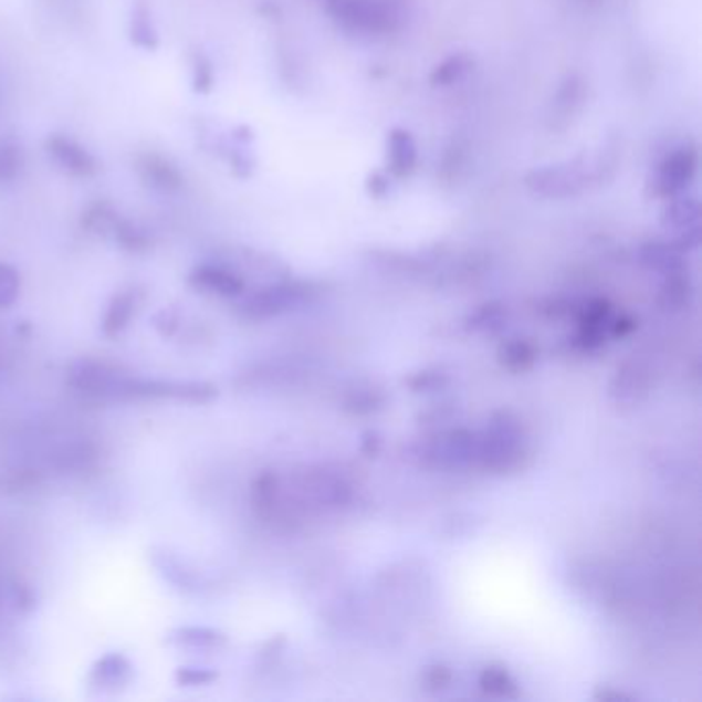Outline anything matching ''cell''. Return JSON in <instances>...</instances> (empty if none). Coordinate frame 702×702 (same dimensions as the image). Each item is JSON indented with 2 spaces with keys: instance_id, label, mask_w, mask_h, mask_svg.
<instances>
[{
  "instance_id": "cb8c5ba5",
  "label": "cell",
  "mask_w": 702,
  "mask_h": 702,
  "mask_svg": "<svg viewBox=\"0 0 702 702\" xmlns=\"http://www.w3.org/2000/svg\"><path fill=\"white\" fill-rule=\"evenodd\" d=\"M190 81L192 91L198 95H207L214 87V66L205 52L190 54Z\"/></svg>"
},
{
  "instance_id": "ac0fdd59",
  "label": "cell",
  "mask_w": 702,
  "mask_h": 702,
  "mask_svg": "<svg viewBox=\"0 0 702 702\" xmlns=\"http://www.w3.org/2000/svg\"><path fill=\"white\" fill-rule=\"evenodd\" d=\"M479 687L484 694L494 699H517L520 687L507 672L505 666H489L479 675Z\"/></svg>"
},
{
  "instance_id": "d4e9b609",
  "label": "cell",
  "mask_w": 702,
  "mask_h": 702,
  "mask_svg": "<svg viewBox=\"0 0 702 702\" xmlns=\"http://www.w3.org/2000/svg\"><path fill=\"white\" fill-rule=\"evenodd\" d=\"M451 375L446 374L441 367L433 369H422L419 374H412L406 379V386L417 391V394H427V391H437L449 386Z\"/></svg>"
},
{
  "instance_id": "4dcf8cb0",
  "label": "cell",
  "mask_w": 702,
  "mask_h": 702,
  "mask_svg": "<svg viewBox=\"0 0 702 702\" xmlns=\"http://www.w3.org/2000/svg\"><path fill=\"white\" fill-rule=\"evenodd\" d=\"M181 324V314L178 307H164L153 315V328L161 338H171Z\"/></svg>"
},
{
  "instance_id": "d6a6232c",
  "label": "cell",
  "mask_w": 702,
  "mask_h": 702,
  "mask_svg": "<svg viewBox=\"0 0 702 702\" xmlns=\"http://www.w3.org/2000/svg\"><path fill=\"white\" fill-rule=\"evenodd\" d=\"M384 449V439L377 431H367L363 434V441H360V453L367 455V458H377Z\"/></svg>"
},
{
  "instance_id": "9c48e42d",
  "label": "cell",
  "mask_w": 702,
  "mask_h": 702,
  "mask_svg": "<svg viewBox=\"0 0 702 702\" xmlns=\"http://www.w3.org/2000/svg\"><path fill=\"white\" fill-rule=\"evenodd\" d=\"M133 678V663L122 653H109L93 663L90 684L102 692H116L126 687Z\"/></svg>"
},
{
  "instance_id": "30bf717a",
  "label": "cell",
  "mask_w": 702,
  "mask_h": 702,
  "mask_svg": "<svg viewBox=\"0 0 702 702\" xmlns=\"http://www.w3.org/2000/svg\"><path fill=\"white\" fill-rule=\"evenodd\" d=\"M150 563L153 567L159 570V575L165 581L171 583L174 587H178L186 594H192L198 589V575L195 570L186 567V563L178 558L176 554L165 551V548H153L150 553Z\"/></svg>"
},
{
  "instance_id": "603a6c76",
  "label": "cell",
  "mask_w": 702,
  "mask_h": 702,
  "mask_svg": "<svg viewBox=\"0 0 702 702\" xmlns=\"http://www.w3.org/2000/svg\"><path fill=\"white\" fill-rule=\"evenodd\" d=\"M384 404H386V394L381 389H353L344 400V410L350 415H357V417H367V415H374L377 410H381Z\"/></svg>"
},
{
  "instance_id": "7402d4cb",
  "label": "cell",
  "mask_w": 702,
  "mask_h": 702,
  "mask_svg": "<svg viewBox=\"0 0 702 702\" xmlns=\"http://www.w3.org/2000/svg\"><path fill=\"white\" fill-rule=\"evenodd\" d=\"M505 322H507V310L501 303H484L476 312L468 315L463 324L470 332L484 334V332H496L503 328Z\"/></svg>"
},
{
  "instance_id": "8992f818",
  "label": "cell",
  "mask_w": 702,
  "mask_h": 702,
  "mask_svg": "<svg viewBox=\"0 0 702 702\" xmlns=\"http://www.w3.org/2000/svg\"><path fill=\"white\" fill-rule=\"evenodd\" d=\"M44 150L50 161L71 178L90 180L99 174L97 157L73 136L50 135L44 140Z\"/></svg>"
},
{
  "instance_id": "f1b7e54d",
  "label": "cell",
  "mask_w": 702,
  "mask_h": 702,
  "mask_svg": "<svg viewBox=\"0 0 702 702\" xmlns=\"http://www.w3.org/2000/svg\"><path fill=\"white\" fill-rule=\"evenodd\" d=\"M420 682H422L425 690H429V692H443V690H448L451 687L453 672H451V668L443 666V663H433V666H429L422 672Z\"/></svg>"
},
{
  "instance_id": "7a4b0ae2",
  "label": "cell",
  "mask_w": 702,
  "mask_h": 702,
  "mask_svg": "<svg viewBox=\"0 0 702 702\" xmlns=\"http://www.w3.org/2000/svg\"><path fill=\"white\" fill-rule=\"evenodd\" d=\"M479 434L468 429H451L446 433L429 437L417 446V458L427 468L460 470L465 465H476Z\"/></svg>"
},
{
  "instance_id": "6da1fadb",
  "label": "cell",
  "mask_w": 702,
  "mask_h": 702,
  "mask_svg": "<svg viewBox=\"0 0 702 702\" xmlns=\"http://www.w3.org/2000/svg\"><path fill=\"white\" fill-rule=\"evenodd\" d=\"M530 455L522 422L511 412H494L486 431L479 434L476 465L493 474H511L522 470Z\"/></svg>"
},
{
  "instance_id": "d6986e66",
  "label": "cell",
  "mask_w": 702,
  "mask_h": 702,
  "mask_svg": "<svg viewBox=\"0 0 702 702\" xmlns=\"http://www.w3.org/2000/svg\"><path fill=\"white\" fill-rule=\"evenodd\" d=\"M118 212L114 210V207L109 202L104 200H97V202H91L87 209L83 210L81 214V227L91 233V235H97V238H109L112 235V229L118 221Z\"/></svg>"
},
{
  "instance_id": "484cf974",
  "label": "cell",
  "mask_w": 702,
  "mask_h": 702,
  "mask_svg": "<svg viewBox=\"0 0 702 702\" xmlns=\"http://www.w3.org/2000/svg\"><path fill=\"white\" fill-rule=\"evenodd\" d=\"M42 482V472L38 470H15L0 474V494H15L28 491Z\"/></svg>"
},
{
  "instance_id": "83f0119b",
  "label": "cell",
  "mask_w": 702,
  "mask_h": 702,
  "mask_svg": "<svg viewBox=\"0 0 702 702\" xmlns=\"http://www.w3.org/2000/svg\"><path fill=\"white\" fill-rule=\"evenodd\" d=\"M688 301H690V289H688L687 281L670 279L668 283L663 284V291L659 297V303L663 310H682V307H687Z\"/></svg>"
},
{
  "instance_id": "2e32d148",
  "label": "cell",
  "mask_w": 702,
  "mask_h": 702,
  "mask_svg": "<svg viewBox=\"0 0 702 702\" xmlns=\"http://www.w3.org/2000/svg\"><path fill=\"white\" fill-rule=\"evenodd\" d=\"M97 460V448L91 441H73L69 446H62L50 455V465L69 472V470H83L90 468Z\"/></svg>"
},
{
  "instance_id": "5b68a950",
  "label": "cell",
  "mask_w": 702,
  "mask_h": 702,
  "mask_svg": "<svg viewBox=\"0 0 702 702\" xmlns=\"http://www.w3.org/2000/svg\"><path fill=\"white\" fill-rule=\"evenodd\" d=\"M124 375L118 367L102 360L78 359L69 367L66 384L91 398L116 400Z\"/></svg>"
},
{
  "instance_id": "7c38bea8",
  "label": "cell",
  "mask_w": 702,
  "mask_h": 702,
  "mask_svg": "<svg viewBox=\"0 0 702 702\" xmlns=\"http://www.w3.org/2000/svg\"><path fill=\"white\" fill-rule=\"evenodd\" d=\"M167 645L186 649H219L227 645V635L209 627H181L167 635Z\"/></svg>"
},
{
  "instance_id": "4fadbf2b",
  "label": "cell",
  "mask_w": 702,
  "mask_h": 702,
  "mask_svg": "<svg viewBox=\"0 0 702 702\" xmlns=\"http://www.w3.org/2000/svg\"><path fill=\"white\" fill-rule=\"evenodd\" d=\"M252 503H254L255 513L270 522L276 515V509L281 503V479L274 472H262L254 480V489H252Z\"/></svg>"
},
{
  "instance_id": "44dd1931",
  "label": "cell",
  "mask_w": 702,
  "mask_h": 702,
  "mask_svg": "<svg viewBox=\"0 0 702 702\" xmlns=\"http://www.w3.org/2000/svg\"><path fill=\"white\" fill-rule=\"evenodd\" d=\"M641 391H647V374H642L637 363H628L622 369H618L612 381V394L618 400H639Z\"/></svg>"
},
{
  "instance_id": "8fae6325",
  "label": "cell",
  "mask_w": 702,
  "mask_h": 702,
  "mask_svg": "<svg viewBox=\"0 0 702 702\" xmlns=\"http://www.w3.org/2000/svg\"><path fill=\"white\" fill-rule=\"evenodd\" d=\"M128 38L133 45L145 52H155L159 48V30L153 19L149 7L145 2H135L128 19Z\"/></svg>"
},
{
  "instance_id": "1f68e13d",
  "label": "cell",
  "mask_w": 702,
  "mask_h": 702,
  "mask_svg": "<svg viewBox=\"0 0 702 702\" xmlns=\"http://www.w3.org/2000/svg\"><path fill=\"white\" fill-rule=\"evenodd\" d=\"M11 601L19 612H31L35 608V596L28 585L13 583L11 585Z\"/></svg>"
},
{
  "instance_id": "f546056e",
  "label": "cell",
  "mask_w": 702,
  "mask_h": 702,
  "mask_svg": "<svg viewBox=\"0 0 702 702\" xmlns=\"http://www.w3.org/2000/svg\"><path fill=\"white\" fill-rule=\"evenodd\" d=\"M174 678L178 687H209L212 682H217L219 673L209 668H178Z\"/></svg>"
},
{
  "instance_id": "e0dca14e",
  "label": "cell",
  "mask_w": 702,
  "mask_h": 702,
  "mask_svg": "<svg viewBox=\"0 0 702 702\" xmlns=\"http://www.w3.org/2000/svg\"><path fill=\"white\" fill-rule=\"evenodd\" d=\"M25 169V150L15 136L0 138V186L15 184Z\"/></svg>"
},
{
  "instance_id": "5bb4252c",
  "label": "cell",
  "mask_w": 702,
  "mask_h": 702,
  "mask_svg": "<svg viewBox=\"0 0 702 702\" xmlns=\"http://www.w3.org/2000/svg\"><path fill=\"white\" fill-rule=\"evenodd\" d=\"M135 312L136 295L133 291H124V293L114 295L105 310L104 322H102L105 336L116 338L130 324Z\"/></svg>"
},
{
  "instance_id": "ffe728a7",
  "label": "cell",
  "mask_w": 702,
  "mask_h": 702,
  "mask_svg": "<svg viewBox=\"0 0 702 702\" xmlns=\"http://www.w3.org/2000/svg\"><path fill=\"white\" fill-rule=\"evenodd\" d=\"M109 238L116 241L122 250H126L130 254H145L153 245L149 233L124 217H118Z\"/></svg>"
},
{
  "instance_id": "277c9868",
  "label": "cell",
  "mask_w": 702,
  "mask_h": 702,
  "mask_svg": "<svg viewBox=\"0 0 702 702\" xmlns=\"http://www.w3.org/2000/svg\"><path fill=\"white\" fill-rule=\"evenodd\" d=\"M310 297V289L305 284L276 283L269 284L240 303V315L252 322H262L284 314Z\"/></svg>"
},
{
  "instance_id": "ba28073f",
  "label": "cell",
  "mask_w": 702,
  "mask_h": 702,
  "mask_svg": "<svg viewBox=\"0 0 702 702\" xmlns=\"http://www.w3.org/2000/svg\"><path fill=\"white\" fill-rule=\"evenodd\" d=\"M188 284L196 291L212 293L219 297H241L245 293V281L238 270L224 264V262H207L198 264L188 274Z\"/></svg>"
},
{
  "instance_id": "52a82bcc",
  "label": "cell",
  "mask_w": 702,
  "mask_h": 702,
  "mask_svg": "<svg viewBox=\"0 0 702 702\" xmlns=\"http://www.w3.org/2000/svg\"><path fill=\"white\" fill-rule=\"evenodd\" d=\"M136 174L140 181L159 195H178L186 186V178L181 174L180 165L174 164L161 153H140L136 157Z\"/></svg>"
},
{
  "instance_id": "3957f363",
  "label": "cell",
  "mask_w": 702,
  "mask_h": 702,
  "mask_svg": "<svg viewBox=\"0 0 702 702\" xmlns=\"http://www.w3.org/2000/svg\"><path fill=\"white\" fill-rule=\"evenodd\" d=\"M219 396V389L209 381H164V379H138L124 375L116 400L130 398H171L181 402L207 404Z\"/></svg>"
},
{
  "instance_id": "4316f807",
  "label": "cell",
  "mask_w": 702,
  "mask_h": 702,
  "mask_svg": "<svg viewBox=\"0 0 702 702\" xmlns=\"http://www.w3.org/2000/svg\"><path fill=\"white\" fill-rule=\"evenodd\" d=\"M21 291L19 270L7 262H0V310H7L15 303Z\"/></svg>"
},
{
  "instance_id": "836d02e7",
  "label": "cell",
  "mask_w": 702,
  "mask_h": 702,
  "mask_svg": "<svg viewBox=\"0 0 702 702\" xmlns=\"http://www.w3.org/2000/svg\"><path fill=\"white\" fill-rule=\"evenodd\" d=\"M596 699L598 701H632V696L630 694H625V692H618V690H599L596 692Z\"/></svg>"
},
{
  "instance_id": "9a60e30c",
  "label": "cell",
  "mask_w": 702,
  "mask_h": 702,
  "mask_svg": "<svg viewBox=\"0 0 702 702\" xmlns=\"http://www.w3.org/2000/svg\"><path fill=\"white\" fill-rule=\"evenodd\" d=\"M538 360V350L530 340L511 338L499 346V363L511 374H525Z\"/></svg>"
}]
</instances>
